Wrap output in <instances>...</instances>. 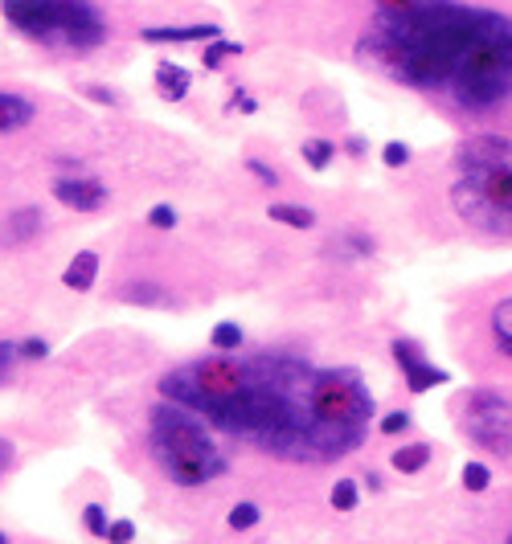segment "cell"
I'll use <instances>...</instances> for the list:
<instances>
[{"instance_id": "obj_1", "label": "cell", "mask_w": 512, "mask_h": 544, "mask_svg": "<svg viewBox=\"0 0 512 544\" xmlns=\"http://www.w3.org/2000/svg\"><path fill=\"white\" fill-rule=\"evenodd\" d=\"M312 365L295 356L242 360L238 393L209 418L242 442L291 463H332V446L312 414Z\"/></svg>"}, {"instance_id": "obj_2", "label": "cell", "mask_w": 512, "mask_h": 544, "mask_svg": "<svg viewBox=\"0 0 512 544\" xmlns=\"http://www.w3.org/2000/svg\"><path fill=\"white\" fill-rule=\"evenodd\" d=\"M488 13L459 0H377L369 50L414 90H451Z\"/></svg>"}, {"instance_id": "obj_3", "label": "cell", "mask_w": 512, "mask_h": 544, "mask_svg": "<svg viewBox=\"0 0 512 544\" xmlns=\"http://www.w3.org/2000/svg\"><path fill=\"white\" fill-rule=\"evenodd\" d=\"M455 213L492 238H512V140L472 135L455 152Z\"/></svg>"}, {"instance_id": "obj_4", "label": "cell", "mask_w": 512, "mask_h": 544, "mask_svg": "<svg viewBox=\"0 0 512 544\" xmlns=\"http://www.w3.org/2000/svg\"><path fill=\"white\" fill-rule=\"evenodd\" d=\"M148 450H152L156 467L177 487H205L230 471V459L222 455V446L213 442L205 418L177 401H164L152 410Z\"/></svg>"}, {"instance_id": "obj_5", "label": "cell", "mask_w": 512, "mask_h": 544, "mask_svg": "<svg viewBox=\"0 0 512 544\" xmlns=\"http://www.w3.org/2000/svg\"><path fill=\"white\" fill-rule=\"evenodd\" d=\"M447 95L463 111H488L512 95V17L488 13Z\"/></svg>"}, {"instance_id": "obj_6", "label": "cell", "mask_w": 512, "mask_h": 544, "mask_svg": "<svg viewBox=\"0 0 512 544\" xmlns=\"http://www.w3.org/2000/svg\"><path fill=\"white\" fill-rule=\"evenodd\" d=\"M312 414L332 446V455L345 459L361 446L369 430L373 393L365 389L357 369H316L312 373Z\"/></svg>"}, {"instance_id": "obj_7", "label": "cell", "mask_w": 512, "mask_h": 544, "mask_svg": "<svg viewBox=\"0 0 512 544\" xmlns=\"http://www.w3.org/2000/svg\"><path fill=\"white\" fill-rule=\"evenodd\" d=\"M0 9L21 33L66 50H95L107 41V21L91 0H0Z\"/></svg>"}, {"instance_id": "obj_8", "label": "cell", "mask_w": 512, "mask_h": 544, "mask_svg": "<svg viewBox=\"0 0 512 544\" xmlns=\"http://www.w3.org/2000/svg\"><path fill=\"white\" fill-rule=\"evenodd\" d=\"M463 434L488 455H512V397L476 389L463 405Z\"/></svg>"}, {"instance_id": "obj_9", "label": "cell", "mask_w": 512, "mask_h": 544, "mask_svg": "<svg viewBox=\"0 0 512 544\" xmlns=\"http://www.w3.org/2000/svg\"><path fill=\"white\" fill-rule=\"evenodd\" d=\"M394 360H398L402 373H406L410 393H426V389H435V385L451 381V377H447V369H435L431 360H422L418 344H410V340H394Z\"/></svg>"}, {"instance_id": "obj_10", "label": "cell", "mask_w": 512, "mask_h": 544, "mask_svg": "<svg viewBox=\"0 0 512 544\" xmlns=\"http://www.w3.org/2000/svg\"><path fill=\"white\" fill-rule=\"evenodd\" d=\"M54 197H58L66 209L95 213V209L107 205V185H99L95 176H58V180H54Z\"/></svg>"}, {"instance_id": "obj_11", "label": "cell", "mask_w": 512, "mask_h": 544, "mask_svg": "<svg viewBox=\"0 0 512 544\" xmlns=\"http://www.w3.org/2000/svg\"><path fill=\"white\" fill-rule=\"evenodd\" d=\"M41 234V209H17L0 221V250H17V246H29L33 238Z\"/></svg>"}, {"instance_id": "obj_12", "label": "cell", "mask_w": 512, "mask_h": 544, "mask_svg": "<svg viewBox=\"0 0 512 544\" xmlns=\"http://www.w3.org/2000/svg\"><path fill=\"white\" fill-rule=\"evenodd\" d=\"M95 279H99V254H95V250H78V254L70 258V266L62 270V283H66L70 291H91Z\"/></svg>"}, {"instance_id": "obj_13", "label": "cell", "mask_w": 512, "mask_h": 544, "mask_svg": "<svg viewBox=\"0 0 512 544\" xmlns=\"http://www.w3.org/2000/svg\"><path fill=\"white\" fill-rule=\"evenodd\" d=\"M37 119V107L25 95H13V90H0V131H21Z\"/></svg>"}, {"instance_id": "obj_14", "label": "cell", "mask_w": 512, "mask_h": 544, "mask_svg": "<svg viewBox=\"0 0 512 544\" xmlns=\"http://www.w3.org/2000/svg\"><path fill=\"white\" fill-rule=\"evenodd\" d=\"M189 70L185 66H177V62H160L156 66V86H160V95L168 99V103H181L185 95H189Z\"/></svg>"}, {"instance_id": "obj_15", "label": "cell", "mask_w": 512, "mask_h": 544, "mask_svg": "<svg viewBox=\"0 0 512 544\" xmlns=\"http://www.w3.org/2000/svg\"><path fill=\"white\" fill-rule=\"evenodd\" d=\"M222 37L218 25H168V29H144V41H213Z\"/></svg>"}, {"instance_id": "obj_16", "label": "cell", "mask_w": 512, "mask_h": 544, "mask_svg": "<svg viewBox=\"0 0 512 544\" xmlns=\"http://www.w3.org/2000/svg\"><path fill=\"white\" fill-rule=\"evenodd\" d=\"M119 295H123V303H140V307H173V295H168L160 283H148V279L127 283Z\"/></svg>"}, {"instance_id": "obj_17", "label": "cell", "mask_w": 512, "mask_h": 544, "mask_svg": "<svg viewBox=\"0 0 512 544\" xmlns=\"http://www.w3.org/2000/svg\"><path fill=\"white\" fill-rule=\"evenodd\" d=\"M390 463H394V471H402V475H414V471H422L426 463H431V446H426V442H410V446H398Z\"/></svg>"}, {"instance_id": "obj_18", "label": "cell", "mask_w": 512, "mask_h": 544, "mask_svg": "<svg viewBox=\"0 0 512 544\" xmlns=\"http://www.w3.org/2000/svg\"><path fill=\"white\" fill-rule=\"evenodd\" d=\"M267 217L279 221V225H291V230H312L316 225V213L308 205H271Z\"/></svg>"}, {"instance_id": "obj_19", "label": "cell", "mask_w": 512, "mask_h": 544, "mask_svg": "<svg viewBox=\"0 0 512 544\" xmlns=\"http://www.w3.org/2000/svg\"><path fill=\"white\" fill-rule=\"evenodd\" d=\"M234 54H242V45L238 41H222V37H213L209 45H205V54H201V62H205V70H218L226 58H234Z\"/></svg>"}, {"instance_id": "obj_20", "label": "cell", "mask_w": 512, "mask_h": 544, "mask_svg": "<svg viewBox=\"0 0 512 544\" xmlns=\"http://www.w3.org/2000/svg\"><path fill=\"white\" fill-rule=\"evenodd\" d=\"M332 156H336V144H332V140H308V144H304V164L316 168V172H324V168L332 164Z\"/></svg>"}, {"instance_id": "obj_21", "label": "cell", "mask_w": 512, "mask_h": 544, "mask_svg": "<svg viewBox=\"0 0 512 544\" xmlns=\"http://www.w3.org/2000/svg\"><path fill=\"white\" fill-rule=\"evenodd\" d=\"M328 500H332L336 512H353V508H357V483H353V479H336V487H332Z\"/></svg>"}, {"instance_id": "obj_22", "label": "cell", "mask_w": 512, "mask_h": 544, "mask_svg": "<svg viewBox=\"0 0 512 544\" xmlns=\"http://www.w3.org/2000/svg\"><path fill=\"white\" fill-rule=\"evenodd\" d=\"M213 348H222V352L242 348V328H238V324H230V320H222L218 328H213Z\"/></svg>"}, {"instance_id": "obj_23", "label": "cell", "mask_w": 512, "mask_h": 544, "mask_svg": "<svg viewBox=\"0 0 512 544\" xmlns=\"http://www.w3.org/2000/svg\"><path fill=\"white\" fill-rule=\"evenodd\" d=\"M259 520H263L259 504H234V508H230V528H234V532H246V528H254Z\"/></svg>"}, {"instance_id": "obj_24", "label": "cell", "mask_w": 512, "mask_h": 544, "mask_svg": "<svg viewBox=\"0 0 512 544\" xmlns=\"http://www.w3.org/2000/svg\"><path fill=\"white\" fill-rule=\"evenodd\" d=\"M463 487H467V491H488V487H492V471H488L484 463H467V467H463Z\"/></svg>"}, {"instance_id": "obj_25", "label": "cell", "mask_w": 512, "mask_h": 544, "mask_svg": "<svg viewBox=\"0 0 512 544\" xmlns=\"http://www.w3.org/2000/svg\"><path fill=\"white\" fill-rule=\"evenodd\" d=\"M82 524H87V532H91V536H107V528H111L107 508H103V504H91L87 512H82Z\"/></svg>"}, {"instance_id": "obj_26", "label": "cell", "mask_w": 512, "mask_h": 544, "mask_svg": "<svg viewBox=\"0 0 512 544\" xmlns=\"http://www.w3.org/2000/svg\"><path fill=\"white\" fill-rule=\"evenodd\" d=\"M148 225H152V230H173V225H177V209L173 205H152Z\"/></svg>"}, {"instance_id": "obj_27", "label": "cell", "mask_w": 512, "mask_h": 544, "mask_svg": "<svg viewBox=\"0 0 512 544\" xmlns=\"http://www.w3.org/2000/svg\"><path fill=\"white\" fill-rule=\"evenodd\" d=\"M377 430H381V434H390V438H394V434H406V430H410V414H406V410L386 414V418L377 422Z\"/></svg>"}, {"instance_id": "obj_28", "label": "cell", "mask_w": 512, "mask_h": 544, "mask_svg": "<svg viewBox=\"0 0 512 544\" xmlns=\"http://www.w3.org/2000/svg\"><path fill=\"white\" fill-rule=\"evenodd\" d=\"M381 160H386V164H390V168H402V164H406V160H410V148H406V144H402V140H390V144H386V148H381Z\"/></svg>"}, {"instance_id": "obj_29", "label": "cell", "mask_w": 512, "mask_h": 544, "mask_svg": "<svg viewBox=\"0 0 512 544\" xmlns=\"http://www.w3.org/2000/svg\"><path fill=\"white\" fill-rule=\"evenodd\" d=\"M17 360H21V348H17V344H9V340H0V381H5V377L13 373Z\"/></svg>"}, {"instance_id": "obj_30", "label": "cell", "mask_w": 512, "mask_h": 544, "mask_svg": "<svg viewBox=\"0 0 512 544\" xmlns=\"http://www.w3.org/2000/svg\"><path fill=\"white\" fill-rule=\"evenodd\" d=\"M107 540H111V544H127V540H136V524H132V520H115V524L107 528Z\"/></svg>"}, {"instance_id": "obj_31", "label": "cell", "mask_w": 512, "mask_h": 544, "mask_svg": "<svg viewBox=\"0 0 512 544\" xmlns=\"http://www.w3.org/2000/svg\"><path fill=\"white\" fill-rule=\"evenodd\" d=\"M17 348H21L25 360H46V356H50V344H46V340H25V344H17Z\"/></svg>"}, {"instance_id": "obj_32", "label": "cell", "mask_w": 512, "mask_h": 544, "mask_svg": "<svg viewBox=\"0 0 512 544\" xmlns=\"http://www.w3.org/2000/svg\"><path fill=\"white\" fill-rule=\"evenodd\" d=\"M246 168H250V172H254V176H259V180H263V185H271V189H275V185H279V172H275V168H267V164H263V160H250V164H246Z\"/></svg>"}, {"instance_id": "obj_33", "label": "cell", "mask_w": 512, "mask_h": 544, "mask_svg": "<svg viewBox=\"0 0 512 544\" xmlns=\"http://www.w3.org/2000/svg\"><path fill=\"white\" fill-rule=\"evenodd\" d=\"M13 467V442L9 438H0V475H5Z\"/></svg>"}, {"instance_id": "obj_34", "label": "cell", "mask_w": 512, "mask_h": 544, "mask_svg": "<svg viewBox=\"0 0 512 544\" xmlns=\"http://www.w3.org/2000/svg\"><path fill=\"white\" fill-rule=\"evenodd\" d=\"M5 540H9V536H5V532H0V544H5Z\"/></svg>"}, {"instance_id": "obj_35", "label": "cell", "mask_w": 512, "mask_h": 544, "mask_svg": "<svg viewBox=\"0 0 512 544\" xmlns=\"http://www.w3.org/2000/svg\"><path fill=\"white\" fill-rule=\"evenodd\" d=\"M508 540H512V536H508Z\"/></svg>"}, {"instance_id": "obj_36", "label": "cell", "mask_w": 512, "mask_h": 544, "mask_svg": "<svg viewBox=\"0 0 512 544\" xmlns=\"http://www.w3.org/2000/svg\"><path fill=\"white\" fill-rule=\"evenodd\" d=\"M508 356H512V352H508Z\"/></svg>"}]
</instances>
